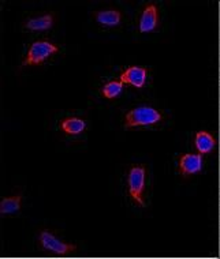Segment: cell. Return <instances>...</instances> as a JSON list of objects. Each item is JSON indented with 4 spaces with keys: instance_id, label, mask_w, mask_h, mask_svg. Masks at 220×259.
<instances>
[{
    "instance_id": "1",
    "label": "cell",
    "mask_w": 220,
    "mask_h": 259,
    "mask_svg": "<svg viewBox=\"0 0 220 259\" xmlns=\"http://www.w3.org/2000/svg\"><path fill=\"white\" fill-rule=\"evenodd\" d=\"M163 116L160 112L152 107H137L126 113L125 127L126 130L134 128V127H146L155 125L162 121Z\"/></svg>"
},
{
    "instance_id": "7",
    "label": "cell",
    "mask_w": 220,
    "mask_h": 259,
    "mask_svg": "<svg viewBox=\"0 0 220 259\" xmlns=\"http://www.w3.org/2000/svg\"><path fill=\"white\" fill-rule=\"evenodd\" d=\"M159 26V10L156 5L149 3L144 9L141 18H139V31L141 33H149L153 31Z\"/></svg>"
},
{
    "instance_id": "12",
    "label": "cell",
    "mask_w": 220,
    "mask_h": 259,
    "mask_svg": "<svg viewBox=\"0 0 220 259\" xmlns=\"http://www.w3.org/2000/svg\"><path fill=\"white\" fill-rule=\"evenodd\" d=\"M21 195H15V197L5 198L2 203H0V213L2 214H11V213H17L21 209Z\"/></svg>"
},
{
    "instance_id": "6",
    "label": "cell",
    "mask_w": 220,
    "mask_h": 259,
    "mask_svg": "<svg viewBox=\"0 0 220 259\" xmlns=\"http://www.w3.org/2000/svg\"><path fill=\"white\" fill-rule=\"evenodd\" d=\"M202 169L201 154H182L178 162V170L182 176H192Z\"/></svg>"
},
{
    "instance_id": "10",
    "label": "cell",
    "mask_w": 220,
    "mask_h": 259,
    "mask_svg": "<svg viewBox=\"0 0 220 259\" xmlns=\"http://www.w3.org/2000/svg\"><path fill=\"white\" fill-rule=\"evenodd\" d=\"M94 18L101 25L105 26H117L121 23L122 13L118 10H103V11H96L93 13Z\"/></svg>"
},
{
    "instance_id": "2",
    "label": "cell",
    "mask_w": 220,
    "mask_h": 259,
    "mask_svg": "<svg viewBox=\"0 0 220 259\" xmlns=\"http://www.w3.org/2000/svg\"><path fill=\"white\" fill-rule=\"evenodd\" d=\"M145 179H146V169L142 165L133 166L127 176V184H129V195L133 201L139 206H145L144 202V190Z\"/></svg>"
},
{
    "instance_id": "13",
    "label": "cell",
    "mask_w": 220,
    "mask_h": 259,
    "mask_svg": "<svg viewBox=\"0 0 220 259\" xmlns=\"http://www.w3.org/2000/svg\"><path fill=\"white\" fill-rule=\"evenodd\" d=\"M122 89H123V83L121 80H113V82H108L103 86L101 89V93L105 99L113 100L117 99L118 96L122 93Z\"/></svg>"
},
{
    "instance_id": "4",
    "label": "cell",
    "mask_w": 220,
    "mask_h": 259,
    "mask_svg": "<svg viewBox=\"0 0 220 259\" xmlns=\"http://www.w3.org/2000/svg\"><path fill=\"white\" fill-rule=\"evenodd\" d=\"M39 241H40V244L43 248L51 251V252H54V254L56 255H66L70 254V252H74V251L77 250V246L63 243V241L59 240L58 237H55L54 235L51 232H48V231H43V232L40 233Z\"/></svg>"
},
{
    "instance_id": "5",
    "label": "cell",
    "mask_w": 220,
    "mask_h": 259,
    "mask_svg": "<svg viewBox=\"0 0 220 259\" xmlns=\"http://www.w3.org/2000/svg\"><path fill=\"white\" fill-rule=\"evenodd\" d=\"M146 75H148V70L146 68L138 67V66L127 67L121 74V82L122 83H127V85L134 86L137 89H141V88L145 86Z\"/></svg>"
},
{
    "instance_id": "3",
    "label": "cell",
    "mask_w": 220,
    "mask_h": 259,
    "mask_svg": "<svg viewBox=\"0 0 220 259\" xmlns=\"http://www.w3.org/2000/svg\"><path fill=\"white\" fill-rule=\"evenodd\" d=\"M59 48L47 40L37 41L27 51L22 66H39L54 54H58Z\"/></svg>"
},
{
    "instance_id": "9",
    "label": "cell",
    "mask_w": 220,
    "mask_h": 259,
    "mask_svg": "<svg viewBox=\"0 0 220 259\" xmlns=\"http://www.w3.org/2000/svg\"><path fill=\"white\" fill-rule=\"evenodd\" d=\"M86 128V121L80 117H66L60 121V130L64 134L78 135Z\"/></svg>"
},
{
    "instance_id": "11",
    "label": "cell",
    "mask_w": 220,
    "mask_h": 259,
    "mask_svg": "<svg viewBox=\"0 0 220 259\" xmlns=\"http://www.w3.org/2000/svg\"><path fill=\"white\" fill-rule=\"evenodd\" d=\"M52 25H54V15L47 14V15H43L39 18L29 19L25 23V27L29 30H47V29H51Z\"/></svg>"
},
{
    "instance_id": "8",
    "label": "cell",
    "mask_w": 220,
    "mask_h": 259,
    "mask_svg": "<svg viewBox=\"0 0 220 259\" xmlns=\"http://www.w3.org/2000/svg\"><path fill=\"white\" fill-rule=\"evenodd\" d=\"M194 146L200 154H205V153H211L215 149L216 141L207 131H200L194 137Z\"/></svg>"
}]
</instances>
